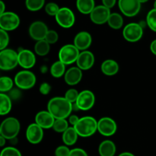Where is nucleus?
Masks as SVG:
<instances>
[{
	"mask_svg": "<svg viewBox=\"0 0 156 156\" xmlns=\"http://www.w3.org/2000/svg\"><path fill=\"white\" fill-rule=\"evenodd\" d=\"M47 110L56 120L66 119L73 111V104L65 98L56 97L49 101Z\"/></svg>",
	"mask_w": 156,
	"mask_h": 156,
	"instance_id": "obj_1",
	"label": "nucleus"
},
{
	"mask_svg": "<svg viewBox=\"0 0 156 156\" xmlns=\"http://www.w3.org/2000/svg\"><path fill=\"white\" fill-rule=\"evenodd\" d=\"M74 128L79 136L89 137L98 130V121L92 117H84L79 119Z\"/></svg>",
	"mask_w": 156,
	"mask_h": 156,
	"instance_id": "obj_2",
	"label": "nucleus"
},
{
	"mask_svg": "<svg viewBox=\"0 0 156 156\" xmlns=\"http://www.w3.org/2000/svg\"><path fill=\"white\" fill-rule=\"evenodd\" d=\"M20 125L19 121L15 117H8L4 120L0 126V133L2 136L5 137L6 140H12L16 138L19 133Z\"/></svg>",
	"mask_w": 156,
	"mask_h": 156,
	"instance_id": "obj_3",
	"label": "nucleus"
},
{
	"mask_svg": "<svg viewBox=\"0 0 156 156\" xmlns=\"http://www.w3.org/2000/svg\"><path fill=\"white\" fill-rule=\"evenodd\" d=\"M18 64V53L11 49H5L0 52V68L2 70H11Z\"/></svg>",
	"mask_w": 156,
	"mask_h": 156,
	"instance_id": "obj_4",
	"label": "nucleus"
},
{
	"mask_svg": "<svg viewBox=\"0 0 156 156\" xmlns=\"http://www.w3.org/2000/svg\"><path fill=\"white\" fill-rule=\"evenodd\" d=\"M79 50L74 44H66L59 51V59L65 65H70L77 61Z\"/></svg>",
	"mask_w": 156,
	"mask_h": 156,
	"instance_id": "obj_5",
	"label": "nucleus"
},
{
	"mask_svg": "<svg viewBox=\"0 0 156 156\" xmlns=\"http://www.w3.org/2000/svg\"><path fill=\"white\" fill-rule=\"evenodd\" d=\"M15 83L21 89H30L36 83V76L33 73L27 70L21 71L15 76Z\"/></svg>",
	"mask_w": 156,
	"mask_h": 156,
	"instance_id": "obj_6",
	"label": "nucleus"
},
{
	"mask_svg": "<svg viewBox=\"0 0 156 156\" xmlns=\"http://www.w3.org/2000/svg\"><path fill=\"white\" fill-rule=\"evenodd\" d=\"M20 24L18 15L12 12H5L0 15V27L5 31L15 30Z\"/></svg>",
	"mask_w": 156,
	"mask_h": 156,
	"instance_id": "obj_7",
	"label": "nucleus"
},
{
	"mask_svg": "<svg viewBox=\"0 0 156 156\" xmlns=\"http://www.w3.org/2000/svg\"><path fill=\"white\" fill-rule=\"evenodd\" d=\"M143 34V29L141 24L137 23H129L123 28V37L131 43L140 41Z\"/></svg>",
	"mask_w": 156,
	"mask_h": 156,
	"instance_id": "obj_8",
	"label": "nucleus"
},
{
	"mask_svg": "<svg viewBox=\"0 0 156 156\" xmlns=\"http://www.w3.org/2000/svg\"><path fill=\"white\" fill-rule=\"evenodd\" d=\"M56 22L64 28H69L75 24L76 18L73 11L66 7L61 8L57 15L55 16Z\"/></svg>",
	"mask_w": 156,
	"mask_h": 156,
	"instance_id": "obj_9",
	"label": "nucleus"
},
{
	"mask_svg": "<svg viewBox=\"0 0 156 156\" xmlns=\"http://www.w3.org/2000/svg\"><path fill=\"white\" fill-rule=\"evenodd\" d=\"M118 5L122 13L128 17L136 16L141 9L139 0H119Z\"/></svg>",
	"mask_w": 156,
	"mask_h": 156,
	"instance_id": "obj_10",
	"label": "nucleus"
},
{
	"mask_svg": "<svg viewBox=\"0 0 156 156\" xmlns=\"http://www.w3.org/2000/svg\"><path fill=\"white\" fill-rule=\"evenodd\" d=\"M95 102L94 93L89 90H84L79 94L76 104L81 111H88L91 109Z\"/></svg>",
	"mask_w": 156,
	"mask_h": 156,
	"instance_id": "obj_11",
	"label": "nucleus"
},
{
	"mask_svg": "<svg viewBox=\"0 0 156 156\" xmlns=\"http://www.w3.org/2000/svg\"><path fill=\"white\" fill-rule=\"evenodd\" d=\"M116 122L110 117H103L98 121V130L105 136H111L117 132Z\"/></svg>",
	"mask_w": 156,
	"mask_h": 156,
	"instance_id": "obj_12",
	"label": "nucleus"
},
{
	"mask_svg": "<svg viewBox=\"0 0 156 156\" xmlns=\"http://www.w3.org/2000/svg\"><path fill=\"white\" fill-rule=\"evenodd\" d=\"M110 9L105 7V5H98L90 14V18L91 21L96 24H103L108 22L109 17L111 15Z\"/></svg>",
	"mask_w": 156,
	"mask_h": 156,
	"instance_id": "obj_13",
	"label": "nucleus"
},
{
	"mask_svg": "<svg viewBox=\"0 0 156 156\" xmlns=\"http://www.w3.org/2000/svg\"><path fill=\"white\" fill-rule=\"evenodd\" d=\"M48 30L47 26L44 22L37 21L30 24L29 27V34L34 40L39 41L45 39Z\"/></svg>",
	"mask_w": 156,
	"mask_h": 156,
	"instance_id": "obj_14",
	"label": "nucleus"
},
{
	"mask_svg": "<svg viewBox=\"0 0 156 156\" xmlns=\"http://www.w3.org/2000/svg\"><path fill=\"white\" fill-rule=\"evenodd\" d=\"M26 137L29 143L37 144L42 141L44 138V131L39 125L35 123L29 125L26 131Z\"/></svg>",
	"mask_w": 156,
	"mask_h": 156,
	"instance_id": "obj_15",
	"label": "nucleus"
},
{
	"mask_svg": "<svg viewBox=\"0 0 156 156\" xmlns=\"http://www.w3.org/2000/svg\"><path fill=\"white\" fill-rule=\"evenodd\" d=\"M36 57L30 50H21L18 52V64L24 69H30L35 65Z\"/></svg>",
	"mask_w": 156,
	"mask_h": 156,
	"instance_id": "obj_16",
	"label": "nucleus"
},
{
	"mask_svg": "<svg viewBox=\"0 0 156 156\" xmlns=\"http://www.w3.org/2000/svg\"><path fill=\"white\" fill-rule=\"evenodd\" d=\"M77 66L82 70H88L93 66L94 63V56L91 52L85 50L79 53L78 57Z\"/></svg>",
	"mask_w": 156,
	"mask_h": 156,
	"instance_id": "obj_17",
	"label": "nucleus"
},
{
	"mask_svg": "<svg viewBox=\"0 0 156 156\" xmlns=\"http://www.w3.org/2000/svg\"><path fill=\"white\" fill-rule=\"evenodd\" d=\"M56 119L49 111H41L35 117V123L39 125L42 129L53 128Z\"/></svg>",
	"mask_w": 156,
	"mask_h": 156,
	"instance_id": "obj_18",
	"label": "nucleus"
},
{
	"mask_svg": "<svg viewBox=\"0 0 156 156\" xmlns=\"http://www.w3.org/2000/svg\"><path fill=\"white\" fill-rule=\"evenodd\" d=\"M92 38L88 32L81 31L76 34L74 39V45L79 50H86L91 46Z\"/></svg>",
	"mask_w": 156,
	"mask_h": 156,
	"instance_id": "obj_19",
	"label": "nucleus"
},
{
	"mask_svg": "<svg viewBox=\"0 0 156 156\" xmlns=\"http://www.w3.org/2000/svg\"><path fill=\"white\" fill-rule=\"evenodd\" d=\"M82 78V69L79 67H72L65 73L64 79L67 85H76L79 83Z\"/></svg>",
	"mask_w": 156,
	"mask_h": 156,
	"instance_id": "obj_20",
	"label": "nucleus"
},
{
	"mask_svg": "<svg viewBox=\"0 0 156 156\" xmlns=\"http://www.w3.org/2000/svg\"><path fill=\"white\" fill-rule=\"evenodd\" d=\"M101 72L106 76H114L119 71V65L113 59H107L101 64Z\"/></svg>",
	"mask_w": 156,
	"mask_h": 156,
	"instance_id": "obj_21",
	"label": "nucleus"
},
{
	"mask_svg": "<svg viewBox=\"0 0 156 156\" xmlns=\"http://www.w3.org/2000/svg\"><path fill=\"white\" fill-rule=\"evenodd\" d=\"M116 146L111 140H105L99 146V154L101 156H114L116 153Z\"/></svg>",
	"mask_w": 156,
	"mask_h": 156,
	"instance_id": "obj_22",
	"label": "nucleus"
},
{
	"mask_svg": "<svg viewBox=\"0 0 156 156\" xmlns=\"http://www.w3.org/2000/svg\"><path fill=\"white\" fill-rule=\"evenodd\" d=\"M76 6H77L78 10L81 13L85 14V15L91 14L95 8L94 0H77Z\"/></svg>",
	"mask_w": 156,
	"mask_h": 156,
	"instance_id": "obj_23",
	"label": "nucleus"
},
{
	"mask_svg": "<svg viewBox=\"0 0 156 156\" xmlns=\"http://www.w3.org/2000/svg\"><path fill=\"white\" fill-rule=\"evenodd\" d=\"M78 133L76 129L73 127H69L62 133V141L66 146H73L76 143L78 139Z\"/></svg>",
	"mask_w": 156,
	"mask_h": 156,
	"instance_id": "obj_24",
	"label": "nucleus"
},
{
	"mask_svg": "<svg viewBox=\"0 0 156 156\" xmlns=\"http://www.w3.org/2000/svg\"><path fill=\"white\" fill-rule=\"evenodd\" d=\"M0 114L4 116L8 114L12 109V100L9 96L4 93L0 94Z\"/></svg>",
	"mask_w": 156,
	"mask_h": 156,
	"instance_id": "obj_25",
	"label": "nucleus"
},
{
	"mask_svg": "<svg viewBox=\"0 0 156 156\" xmlns=\"http://www.w3.org/2000/svg\"><path fill=\"white\" fill-rule=\"evenodd\" d=\"M50 44L45 39L37 41V43L34 45V51L38 56H46V55L48 54V53L50 52Z\"/></svg>",
	"mask_w": 156,
	"mask_h": 156,
	"instance_id": "obj_26",
	"label": "nucleus"
},
{
	"mask_svg": "<svg viewBox=\"0 0 156 156\" xmlns=\"http://www.w3.org/2000/svg\"><path fill=\"white\" fill-rule=\"evenodd\" d=\"M108 24L111 28L117 29L121 28L123 24V19L121 15L118 13H111L108 21Z\"/></svg>",
	"mask_w": 156,
	"mask_h": 156,
	"instance_id": "obj_27",
	"label": "nucleus"
},
{
	"mask_svg": "<svg viewBox=\"0 0 156 156\" xmlns=\"http://www.w3.org/2000/svg\"><path fill=\"white\" fill-rule=\"evenodd\" d=\"M65 64L60 61L55 62L50 68V73L54 78H60L66 73Z\"/></svg>",
	"mask_w": 156,
	"mask_h": 156,
	"instance_id": "obj_28",
	"label": "nucleus"
},
{
	"mask_svg": "<svg viewBox=\"0 0 156 156\" xmlns=\"http://www.w3.org/2000/svg\"><path fill=\"white\" fill-rule=\"evenodd\" d=\"M45 0H26L25 5L28 10L31 12H37L41 10L44 5Z\"/></svg>",
	"mask_w": 156,
	"mask_h": 156,
	"instance_id": "obj_29",
	"label": "nucleus"
},
{
	"mask_svg": "<svg viewBox=\"0 0 156 156\" xmlns=\"http://www.w3.org/2000/svg\"><path fill=\"white\" fill-rule=\"evenodd\" d=\"M14 82L11 78L7 77V76L1 77L0 79V91L1 93H4L11 91Z\"/></svg>",
	"mask_w": 156,
	"mask_h": 156,
	"instance_id": "obj_30",
	"label": "nucleus"
},
{
	"mask_svg": "<svg viewBox=\"0 0 156 156\" xmlns=\"http://www.w3.org/2000/svg\"><path fill=\"white\" fill-rule=\"evenodd\" d=\"M69 128V123L66 119H57L55 120L53 123V130L57 133H63Z\"/></svg>",
	"mask_w": 156,
	"mask_h": 156,
	"instance_id": "obj_31",
	"label": "nucleus"
},
{
	"mask_svg": "<svg viewBox=\"0 0 156 156\" xmlns=\"http://www.w3.org/2000/svg\"><path fill=\"white\" fill-rule=\"evenodd\" d=\"M146 23L151 30L156 32V9L149 11L146 17Z\"/></svg>",
	"mask_w": 156,
	"mask_h": 156,
	"instance_id": "obj_32",
	"label": "nucleus"
},
{
	"mask_svg": "<svg viewBox=\"0 0 156 156\" xmlns=\"http://www.w3.org/2000/svg\"><path fill=\"white\" fill-rule=\"evenodd\" d=\"M9 43V37L7 31L1 29L0 30V50H3L6 49Z\"/></svg>",
	"mask_w": 156,
	"mask_h": 156,
	"instance_id": "obj_33",
	"label": "nucleus"
},
{
	"mask_svg": "<svg viewBox=\"0 0 156 156\" xmlns=\"http://www.w3.org/2000/svg\"><path fill=\"white\" fill-rule=\"evenodd\" d=\"M59 8L57 4L55 2H50L47 4L45 7V11L47 12V15H50V16H56L57 13L59 11Z\"/></svg>",
	"mask_w": 156,
	"mask_h": 156,
	"instance_id": "obj_34",
	"label": "nucleus"
},
{
	"mask_svg": "<svg viewBox=\"0 0 156 156\" xmlns=\"http://www.w3.org/2000/svg\"><path fill=\"white\" fill-rule=\"evenodd\" d=\"M0 156H21V154L16 148L9 146L2 149Z\"/></svg>",
	"mask_w": 156,
	"mask_h": 156,
	"instance_id": "obj_35",
	"label": "nucleus"
},
{
	"mask_svg": "<svg viewBox=\"0 0 156 156\" xmlns=\"http://www.w3.org/2000/svg\"><path fill=\"white\" fill-rule=\"evenodd\" d=\"M79 93L78 92L77 90L73 89V88H71V89L68 90V91L66 92L65 94V98L66 100H68L70 103L74 104L76 103V101H77L78 97H79Z\"/></svg>",
	"mask_w": 156,
	"mask_h": 156,
	"instance_id": "obj_36",
	"label": "nucleus"
},
{
	"mask_svg": "<svg viewBox=\"0 0 156 156\" xmlns=\"http://www.w3.org/2000/svg\"><path fill=\"white\" fill-rule=\"evenodd\" d=\"M58 38H59V36H58V34L56 33V31L53 30H49L47 35H46L45 40L50 44H53L57 42Z\"/></svg>",
	"mask_w": 156,
	"mask_h": 156,
	"instance_id": "obj_37",
	"label": "nucleus"
},
{
	"mask_svg": "<svg viewBox=\"0 0 156 156\" xmlns=\"http://www.w3.org/2000/svg\"><path fill=\"white\" fill-rule=\"evenodd\" d=\"M70 152L67 146H60L59 147L56 148V151H55V155L56 156H69Z\"/></svg>",
	"mask_w": 156,
	"mask_h": 156,
	"instance_id": "obj_38",
	"label": "nucleus"
},
{
	"mask_svg": "<svg viewBox=\"0 0 156 156\" xmlns=\"http://www.w3.org/2000/svg\"><path fill=\"white\" fill-rule=\"evenodd\" d=\"M69 156H88V154L82 149L76 148V149H72Z\"/></svg>",
	"mask_w": 156,
	"mask_h": 156,
	"instance_id": "obj_39",
	"label": "nucleus"
},
{
	"mask_svg": "<svg viewBox=\"0 0 156 156\" xmlns=\"http://www.w3.org/2000/svg\"><path fill=\"white\" fill-rule=\"evenodd\" d=\"M39 90L41 94L46 95V94H48L50 93V90H51V86L47 82H44V83L41 84Z\"/></svg>",
	"mask_w": 156,
	"mask_h": 156,
	"instance_id": "obj_40",
	"label": "nucleus"
},
{
	"mask_svg": "<svg viewBox=\"0 0 156 156\" xmlns=\"http://www.w3.org/2000/svg\"><path fill=\"white\" fill-rule=\"evenodd\" d=\"M116 2H117V0H102L103 5L108 8V9H111V8L114 7L116 4Z\"/></svg>",
	"mask_w": 156,
	"mask_h": 156,
	"instance_id": "obj_41",
	"label": "nucleus"
},
{
	"mask_svg": "<svg viewBox=\"0 0 156 156\" xmlns=\"http://www.w3.org/2000/svg\"><path fill=\"white\" fill-rule=\"evenodd\" d=\"M79 119L80 118H79L76 115H71L69 117V123H71L73 126H75L77 124L78 122H79Z\"/></svg>",
	"mask_w": 156,
	"mask_h": 156,
	"instance_id": "obj_42",
	"label": "nucleus"
},
{
	"mask_svg": "<svg viewBox=\"0 0 156 156\" xmlns=\"http://www.w3.org/2000/svg\"><path fill=\"white\" fill-rule=\"evenodd\" d=\"M20 95H21V93H20V91H18V90H16V89H15L14 91H12V92L10 93L11 98L13 99L18 98L20 97Z\"/></svg>",
	"mask_w": 156,
	"mask_h": 156,
	"instance_id": "obj_43",
	"label": "nucleus"
},
{
	"mask_svg": "<svg viewBox=\"0 0 156 156\" xmlns=\"http://www.w3.org/2000/svg\"><path fill=\"white\" fill-rule=\"evenodd\" d=\"M150 50L152 53L156 56V40L152 41L150 44Z\"/></svg>",
	"mask_w": 156,
	"mask_h": 156,
	"instance_id": "obj_44",
	"label": "nucleus"
},
{
	"mask_svg": "<svg viewBox=\"0 0 156 156\" xmlns=\"http://www.w3.org/2000/svg\"><path fill=\"white\" fill-rule=\"evenodd\" d=\"M0 5H1V10H0V15L5 13V5L2 1H0Z\"/></svg>",
	"mask_w": 156,
	"mask_h": 156,
	"instance_id": "obj_45",
	"label": "nucleus"
},
{
	"mask_svg": "<svg viewBox=\"0 0 156 156\" xmlns=\"http://www.w3.org/2000/svg\"><path fill=\"white\" fill-rule=\"evenodd\" d=\"M5 143L6 139L1 136H0V146H1V147H3V146H5Z\"/></svg>",
	"mask_w": 156,
	"mask_h": 156,
	"instance_id": "obj_46",
	"label": "nucleus"
},
{
	"mask_svg": "<svg viewBox=\"0 0 156 156\" xmlns=\"http://www.w3.org/2000/svg\"><path fill=\"white\" fill-rule=\"evenodd\" d=\"M118 156H135V155H134L133 154L130 153V152H123V153L120 154Z\"/></svg>",
	"mask_w": 156,
	"mask_h": 156,
	"instance_id": "obj_47",
	"label": "nucleus"
},
{
	"mask_svg": "<svg viewBox=\"0 0 156 156\" xmlns=\"http://www.w3.org/2000/svg\"><path fill=\"white\" fill-rule=\"evenodd\" d=\"M148 1H149V0H139V2H140V3H145Z\"/></svg>",
	"mask_w": 156,
	"mask_h": 156,
	"instance_id": "obj_48",
	"label": "nucleus"
},
{
	"mask_svg": "<svg viewBox=\"0 0 156 156\" xmlns=\"http://www.w3.org/2000/svg\"><path fill=\"white\" fill-rule=\"evenodd\" d=\"M154 9H156V0L155 1V2H154Z\"/></svg>",
	"mask_w": 156,
	"mask_h": 156,
	"instance_id": "obj_49",
	"label": "nucleus"
}]
</instances>
